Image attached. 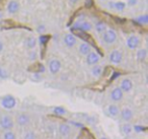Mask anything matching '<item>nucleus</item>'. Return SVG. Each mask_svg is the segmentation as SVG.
Returning <instances> with one entry per match:
<instances>
[{
    "label": "nucleus",
    "instance_id": "nucleus-16",
    "mask_svg": "<svg viewBox=\"0 0 148 139\" xmlns=\"http://www.w3.org/2000/svg\"><path fill=\"white\" fill-rule=\"evenodd\" d=\"M79 53L81 55H87V54L90 53V47H89L88 44L86 43H82L79 46Z\"/></svg>",
    "mask_w": 148,
    "mask_h": 139
},
{
    "label": "nucleus",
    "instance_id": "nucleus-35",
    "mask_svg": "<svg viewBox=\"0 0 148 139\" xmlns=\"http://www.w3.org/2000/svg\"><path fill=\"white\" fill-rule=\"evenodd\" d=\"M34 59H36V53H32V56H31V60H34Z\"/></svg>",
    "mask_w": 148,
    "mask_h": 139
},
{
    "label": "nucleus",
    "instance_id": "nucleus-19",
    "mask_svg": "<svg viewBox=\"0 0 148 139\" xmlns=\"http://www.w3.org/2000/svg\"><path fill=\"white\" fill-rule=\"evenodd\" d=\"M106 30H107V25H106V23H103V21H99V23L95 25V31H97V33L103 34L106 32Z\"/></svg>",
    "mask_w": 148,
    "mask_h": 139
},
{
    "label": "nucleus",
    "instance_id": "nucleus-38",
    "mask_svg": "<svg viewBox=\"0 0 148 139\" xmlns=\"http://www.w3.org/2000/svg\"><path fill=\"white\" fill-rule=\"evenodd\" d=\"M101 139H108V138H107V137H101Z\"/></svg>",
    "mask_w": 148,
    "mask_h": 139
},
{
    "label": "nucleus",
    "instance_id": "nucleus-6",
    "mask_svg": "<svg viewBox=\"0 0 148 139\" xmlns=\"http://www.w3.org/2000/svg\"><path fill=\"white\" fill-rule=\"evenodd\" d=\"M29 116L27 114H25V113H21L19 114L18 116L16 117V123L19 125V126L23 127V126H27V125L29 124Z\"/></svg>",
    "mask_w": 148,
    "mask_h": 139
},
{
    "label": "nucleus",
    "instance_id": "nucleus-5",
    "mask_svg": "<svg viewBox=\"0 0 148 139\" xmlns=\"http://www.w3.org/2000/svg\"><path fill=\"white\" fill-rule=\"evenodd\" d=\"M120 88L123 92H129L132 90L133 88V82L129 79V78H124L121 81V85H120Z\"/></svg>",
    "mask_w": 148,
    "mask_h": 139
},
{
    "label": "nucleus",
    "instance_id": "nucleus-29",
    "mask_svg": "<svg viewBox=\"0 0 148 139\" xmlns=\"http://www.w3.org/2000/svg\"><path fill=\"white\" fill-rule=\"evenodd\" d=\"M48 40H49V37H48V36L43 35L40 37V42H41V44H46L48 42Z\"/></svg>",
    "mask_w": 148,
    "mask_h": 139
},
{
    "label": "nucleus",
    "instance_id": "nucleus-39",
    "mask_svg": "<svg viewBox=\"0 0 148 139\" xmlns=\"http://www.w3.org/2000/svg\"><path fill=\"white\" fill-rule=\"evenodd\" d=\"M0 72H1V68H0Z\"/></svg>",
    "mask_w": 148,
    "mask_h": 139
},
{
    "label": "nucleus",
    "instance_id": "nucleus-34",
    "mask_svg": "<svg viewBox=\"0 0 148 139\" xmlns=\"http://www.w3.org/2000/svg\"><path fill=\"white\" fill-rule=\"evenodd\" d=\"M73 125H75V126H77V127H82L83 125L82 124H80V123H77V122H71Z\"/></svg>",
    "mask_w": 148,
    "mask_h": 139
},
{
    "label": "nucleus",
    "instance_id": "nucleus-10",
    "mask_svg": "<svg viewBox=\"0 0 148 139\" xmlns=\"http://www.w3.org/2000/svg\"><path fill=\"white\" fill-rule=\"evenodd\" d=\"M58 130H59V133L64 137H67L70 135L71 133V127L68 124H65V123H62V124L59 125L58 127Z\"/></svg>",
    "mask_w": 148,
    "mask_h": 139
},
{
    "label": "nucleus",
    "instance_id": "nucleus-36",
    "mask_svg": "<svg viewBox=\"0 0 148 139\" xmlns=\"http://www.w3.org/2000/svg\"><path fill=\"white\" fill-rule=\"evenodd\" d=\"M2 49H3V44L1 43V42H0V52L2 51Z\"/></svg>",
    "mask_w": 148,
    "mask_h": 139
},
{
    "label": "nucleus",
    "instance_id": "nucleus-13",
    "mask_svg": "<svg viewBox=\"0 0 148 139\" xmlns=\"http://www.w3.org/2000/svg\"><path fill=\"white\" fill-rule=\"evenodd\" d=\"M108 114L111 116L112 118H117L120 115V109L117 105H110L108 107Z\"/></svg>",
    "mask_w": 148,
    "mask_h": 139
},
{
    "label": "nucleus",
    "instance_id": "nucleus-21",
    "mask_svg": "<svg viewBox=\"0 0 148 139\" xmlns=\"http://www.w3.org/2000/svg\"><path fill=\"white\" fill-rule=\"evenodd\" d=\"M36 44H37V41H36V39H35V38H33V37L27 38V39L25 40V46H27V48H29V49H33V48H35Z\"/></svg>",
    "mask_w": 148,
    "mask_h": 139
},
{
    "label": "nucleus",
    "instance_id": "nucleus-17",
    "mask_svg": "<svg viewBox=\"0 0 148 139\" xmlns=\"http://www.w3.org/2000/svg\"><path fill=\"white\" fill-rule=\"evenodd\" d=\"M91 74H92L95 77H99V76L103 74V67L101 65H95L91 69Z\"/></svg>",
    "mask_w": 148,
    "mask_h": 139
},
{
    "label": "nucleus",
    "instance_id": "nucleus-9",
    "mask_svg": "<svg viewBox=\"0 0 148 139\" xmlns=\"http://www.w3.org/2000/svg\"><path fill=\"white\" fill-rule=\"evenodd\" d=\"M139 44H140V41H139V39H138V37H136V36H131V37L128 38L127 46L129 49L135 50L136 48H138Z\"/></svg>",
    "mask_w": 148,
    "mask_h": 139
},
{
    "label": "nucleus",
    "instance_id": "nucleus-4",
    "mask_svg": "<svg viewBox=\"0 0 148 139\" xmlns=\"http://www.w3.org/2000/svg\"><path fill=\"white\" fill-rule=\"evenodd\" d=\"M61 69V62L57 59H53L49 63V71L52 74H56L60 71Z\"/></svg>",
    "mask_w": 148,
    "mask_h": 139
},
{
    "label": "nucleus",
    "instance_id": "nucleus-15",
    "mask_svg": "<svg viewBox=\"0 0 148 139\" xmlns=\"http://www.w3.org/2000/svg\"><path fill=\"white\" fill-rule=\"evenodd\" d=\"M64 43H65V45L67 47L71 48L76 44V39H75V37L72 34H68V35H66L64 37Z\"/></svg>",
    "mask_w": 148,
    "mask_h": 139
},
{
    "label": "nucleus",
    "instance_id": "nucleus-26",
    "mask_svg": "<svg viewBox=\"0 0 148 139\" xmlns=\"http://www.w3.org/2000/svg\"><path fill=\"white\" fill-rule=\"evenodd\" d=\"M146 55H147L146 50H144V49L139 50V51L137 52V59L139 60V61H143V60L146 58Z\"/></svg>",
    "mask_w": 148,
    "mask_h": 139
},
{
    "label": "nucleus",
    "instance_id": "nucleus-30",
    "mask_svg": "<svg viewBox=\"0 0 148 139\" xmlns=\"http://www.w3.org/2000/svg\"><path fill=\"white\" fill-rule=\"evenodd\" d=\"M127 1L130 6H134V5H136L138 3V0H127Z\"/></svg>",
    "mask_w": 148,
    "mask_h": 139
},
{
    "label": "nucleus",
    "instance_id": "nucleus-37",
    "mask_svg": "<svg viewBox=\"0 0 148 139\" xmlns=\"http://www.w3.org/2000/svg\"><path fill=\"white\" fill-rule=\"evenodd\" d=\"M78 0H70V2H72V3H75V2H77Z\"/></svg>",
    "mask_w": 148,
    "mask_h": 139
},
{
    "label": "nucleus",
    "instance_id": "nucleus-27",
    "mask_svg": "<svg viewBox=\"0 0 148 139\" xmlns=\"http://www.w3.org/2000/svg\"><path fill=\"white\" fill-rule=\"evenodd\" d=\"M125 6H126L125 3H124V2H121V1H119V2H116V3H115V8L117 9V10H119V11L124 10Z\"/></svg>",
    "mask_w": 148,
    "mask_h": 139
},
{
    "label": "nucleus",
    "instance_id": "nucleus-8",
    "mask_svg": "<svg viewBox=\"0 0 148 139\" xmlns=\"http://www.w3.org/2000/svg\"><path fill=\"white\" fill-rule=\"evenodd\" d=\"M124 92L121 90L120 87H115L111 92V100L114 102H120V100L123 98Z\"/></svg>",
    "mask_w": 148,
    "mask_h": 139
},
{
    "label": "nucleus",
    "instance_id": "nucleus-31",
    "mask_svg": "<svg viewBox=\"0 0 148 139\" xmlns=\"http://www.w3.org/2000/svg\"><path fill=\"white\" fill-rule=\"evenodd\" d=\"M38 32H39V33H43V32H45V27H44V25H40V27L38 28Z\"/></svg>",
    "mask_w": 148,
    "mask_h": 139
},
{
    "label": "nucleus",
    "instance_id": "nucleus-23",
    "mask_svg": "<svg viewBox=\"0 0 148 139\" xmlns=\"http://www.w3.org/2000/svg\"><path fill=\"white\" fill-rule=\"evenodd\" d=\"M3 139H16V136H15L13 131L8 130L3 133Z\"/></svg>",
    "mask_w": 148,
    "mask_h": 139
},
{
    "label": "nucleus",
    "instance_id": "nucleus-18",
    "mask_svg": "<svg viewBox=\"0 0 148 139\" xmlns=\"http://www.w3.org/2000/svg\"><path fill=\"white\" fill-rule=\"evenodd\" d=\"M132 131H133V127L129 123H126V124H124L122 126V132L125 135H130L132 133Z\"/></svg>",
    "mask_w": 148,
    "mask_h": 139
},
{
    "label": "nucleus",
    "instance_id": "nucleus-14",
    "mask_svg": "<svg viewBox=\"0 0 148 139\" xmlns=\"http://www.w3.org/2000/svg\"><path fill=\"white\" fill-rule=\"evenodd\" d=\"M19 9V4L18 2H16L15 0H11L8 2V5H7V10H8L9 13L11 14H14L18 11Z\"/></svg>",
    "mask_w": 148,
    "mask_h": 139
},
{
    "label": "nucleus",
    "instance_id": "nucleus-40",
    "mask_svg": "<svg viewBox=\"0 0 148 139\" xmlns=\"http://www.w3.org/2000/svg\"><path fill=\"white\" fill-rule=\"evenodd\" d=\"M0 17H1V15H0Z\"/></svg>",
    "mask_w": 148,
    "mask_h": 139
},
{
    "label": "nucleus",
    "instance_id": "nucleus-33",
    "mask_svg": "<svg viewBox=\"0 0 148 139\" xmlns=\"http://www.w3.org/2000/svg\"><path fill=\"white\" fill-rule=\"evenodd\" d=\"M85 5H86V6H90V5H92V0H86Z\"/></svg>",
    "mask_w": 148,
    "mask_h": 139
},
{
    "label": "nucleus",
    "instance_id": "nucleus-11",
    "mask_svg": "<svg viewBox=\"0 0 148 139\" xmlns=\"http://www.w3.org/2000/svg\"><path fill=\"white\" fill-rule=\"evenodd\" d=\"M99 61V56L95 52H90L86 55V62L88 65H95Z\"/></svg>",
    "mask_w": 148,
    "mask_h": 139
},
{
    "label": "nucleus",
    "instance_id": "nucleus-12",
    "mask_svg": "<svg viewBox=\"0 0 148 139\" xmlns=\"http://www.w3.org/2000/svg\"><path fill=\"white\" fill-rule=\"evenodd\" d=\"M120 115L124 121H130L133 118V111L130 108H124L122 111H120Z\"/></svg>",
    "mask_w": 148,
    "mask_h": 139
},
{
    "label": "nucleus",
    "instance_id": "nucleus-2",
    "mask_svg": "<svg viewBox=\"0 0 148 139\" xmlns=\"http://www.w3.org/2000/svg\"><path fill=\"white\" fill-rule=\"evenodd\" d=\"M1 106L6 110H10L16 106V100L12 96H5L1 100Z\"/></svg>",
    "mask_w": 148,
    "mask_h": 139
},
{
    "label": "nucleus",
    "instance_id": "nucleus-28",
    "mask_svg": "<svg viewBox=\"0 0 148 139\" xmlns=\"http://www.w3.org/2000/svg\"><path fill=\"white\" fill-rule=\"evenodd\" d=\"M133 130L135 131V132H137V133H141V132H143V131H145V128H144L143 126L135 125V126L133 127Z\"/></svg>",
    "mask_w": 148,
    "mask_h": 139
},
{
    "label": "nucleus",
    "instance_id": "nucleus-24",
    "mask_svg": "<svg viewBox=\"0 0 148 139\" xmlns=\"http://www.w3.org/2000/svg\"><path fill=\"white\" fill-rule=\"evenodd\" d=\"M136 21H137V23H140V25H146V23H148V15H146V14L140 15V17H138L137 19H136Z\"/></svg>",
    "mask_w": 148,
    "mask_h": 139
},
{
    "label": "nucleus",
    "instance_id": "nucleus-20",
    "mask_svg": "<svg viewBox=\"0 0 148 139\" xmlns=\"http://www.w3.org/2000/svg\"><path fill=\"white\" fill-rule=\"evenodd\" d=\"M78 28L80 31L87 32V31H90L92 25H91V23H89L88 21H83V23H81L80 25H78Z\"/></svg>",
    "mask_w": 148,
    "mask_h": 139
},
{
    "label": "nucleus",
    "instance_id": "nucleus-3",
    "mask_svg": "<svg viewBox=\"0 0 148 139\" xmlns=\"http://www.w3.org/2000/svg\"><path fill=\"white\" fill-rule=\"evenodd\" d=\"M103 39L107 44H113L117 40V35L113 30H109V31H106L103 33Z\"/></svg>",
    "mask_w": 148,
    "mask_h": 139
},
{
    "label": "nucleus",
    "instance_id": "nucleus-22",
    "mask_svg": "<svg viewBox=\"0 0 148 139\" xmlns=\"http://www.w3.org/2000/svg\"><path fill=\"white\" fill-rule=\"evenodd\" d=\"M53 112H54V114L57 115V116H64V115L67 113L63 107H56V108H54Z\"/></svg>",
    "mask_w": 148,
    "mask_h": 139
},
{
    "label": "nucleus",
    "instance_id": "nucleus-32",
    "mask_svg": "<svg viewBox=\"0 0 148 139\" xmlns=\"http://www.w3.org/2000/svg\"><path fill=\"white\" fill-rule=\"evenodd\" d=\"M45 71V66L44 65H40V68H39V72L40 73H42V72Z\"/></svg>",
    "mask_w": 148,
    "mask_h": 139
},
{
    "label": "nucleus",
    "instance_id": "nucleus-7",
    "mask_svg": "<svg viewBox=\"0 0 148 139\" xmlns=\"http://www.w3.org/2000/svg\"><path fill=\"white\" fill-rule=\"evenodd\" d=\"M122 59H123V56L122 53L118 50H114L111 54H110V61L113 64H119L121 63Z\"/></svg>",
    "mask_w": 148,
    "mask_h": 139
},
{
    "label": "nucleus",
    "instance_id": "nucleus-25",
    "mask_svg": "<svg viewBox=\"0 0 148 139\" xmlns=\"http://www.w3.org/2000/svg\"><path fill=\"white\" fill-rule=\"evenodd\" d=\"M23 139H37V136L33 131H27L23 133Z\"/></svg>",
    "mask_w": 148,
    "mask_h": 139
},
{
    "label": "nucleus",
    "instance_id": "nucleus-1",
    "mask_svg": "<svg viewBox=\"0 0 148 139\" xmlns=\"http://www.w3.org/2000/svg\"><path fill=\"white\" fill-rule=\"evenodd\" d=\"M0 127L5 131L11 130L13 128V120L8 115H2L0 117Z\"/></svg>",
    "mask_w": 148,
    "mask_h": 139
}]
</instances>
